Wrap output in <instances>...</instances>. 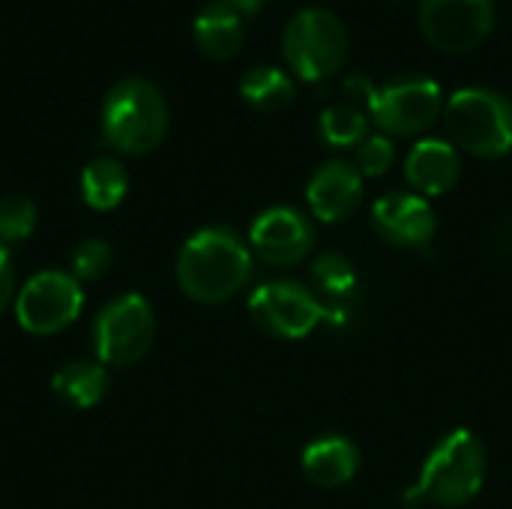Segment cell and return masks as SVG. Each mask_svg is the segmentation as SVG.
<instances>
[{"instance_id": "1", "label": "cell", "mask_w": 512, "mask_h": 509, "mask_svg": "<svg viewBox=\"0 0 512 509\" xmlns=\"http://www.w3.org/2000/svg\"><path fill=\"white\" fill-rule=\"evenodd\" d=\"M252 276L249 246L231 228H204L192 234L177 255V282L198 303L231 300Z\"/></svg>"}, {"instance_id": "2", "label": "cell", "mask_w": 512, "mask_h": 509, "mask_svg": "<svg viewBox=\"0 0 512 509\" xmlns=\"http://www.w3.org/2000/svg\"><path fill=\"white\" fill-rule=\"evenodd\" d=\"M486 480V450L474 432L456 429L435 444L417 483L405 492V504H468Z\"/></svg>"}, {"instance_id": "3", "label": "cell", "mask_w": 512, "mask_h": 509, "mask_svg": "<svg viewBox=\"0 0 512 509\" xmlns=\"http://www.w3.org/2000/svg\"><path fill=\"white\" fill-rule=\"evenodd\" d=\"M168 132V102L147 78L117 81L102 102V135L120 153H150Z\"/></svg>"}, {"instance_id": "4", "label": "cell", "mask_w": 512, "mask_h": 509, "mask_svg": "<svg viewBox=\"0 0 512 509\" xmlns=\"http://www.w3.org/2000/svg\"><path fill=\"white\" fill-rule=\"evenodd\" d=\"M447 135L468 153L498 159L512 150V102L489 87L456 90L444 105Z\"/></svg>"}, {"instance_id": "5", "label": "cell", "mask_w": 512, "mask_h": 509, "mask_svg": "<svg viewBox=\"0 0 512 509\" xmlns=\"http://www.w3.org/2000/svg\"><path fill=\"white\" fill-rule=\"evenodd\" d=\"M282 54L303 81H324L348 57V30L330 9H300L282 33Z\"/></svg>"}, {"instance_id": "6", "label": "cell", "mask_w": 512, "mask_h": 509, "mask_svg": "<svg viewBox=\"0 0 512 509\" xmlns=\"http://www.w3.org/2000/svg\"><path fill=\"white\" fill-rule=\"evenodd\" d=\"M156 336V318L141 294H123L111 300L93 324V348L102 366L138 363Z\"/></svg>"}, {"instance_id": "7", "label": "cell", "mask_w": 512, "mask_h": 509, "mask_svg": "<svg viewBox=\"0 0 512 509\" xmlns=\"http://www.w3.org/2000/svg\"><path fill=\"white\" fill-rule=\"evenodd\" d=\"M84 306V291L72 273L45 270L24 282L15 297V318L33 336H51L69 327Z\"/></svg>"}, {"instance_id": "8", "label": "cell", "mask_w": 512, "mask_h": 509, "mask_svg": "<svg viewBox=\"0 0 512 509\" xmlns=\"http://www.w3.org/2000/svg\"><path fill=\"white\" fill-rule=\"evenodd\" d=\"M441 84L435 78H399L375 90L369 114L387 135H420L441 114Z\"/></svg>"}, {"instance_id": "9", "label": "cell", "mask_w": 512, "mask_h": 509, "mask_svg": "<svg viewBox=\"0 0 512 509\" xmlns=\"http://www.w3.org/2000/svg\"><path fill=\"white\" fill-rule=\"evenodd\" d=\"M249 312L264 333L279 339H303L327 321L324 303L309 288L285 279L255 288L249 297Z\"/></svg>"}, {"instance_id": "10", "label": "cell", "mask_w": 512, "mask_h": 509, "mask_svg": "<svg viewBox=\"0 0 512 509\" xmlns=\"http://www.w3.org/2000/svg\"><path fill=\"white\" fill-rule=\"evenodd\" d=\"M492 27L495 0H420V30L447 54H465L477 48Z\"/></svg>"}, {"instance_id": "11", "label": "cell", "mask_w": 512, "mask_h": 509, "mask_svg": "<svg viewBox=\"0 0 512 509\" xmlns=\"http://www.w3.org/2000/svg\"><path fill=\"white\" fill-rule=\"evenodd\" d=\"M312 225L306 222L303 213L291 210V207H270L264 210L249 231V243L252 249L276 267H288L297 264L309 255L312 249Z\"/></svg>"}, {"instance_id": "12", "label": "cell", "mask_w": 512, "mask_h": 509, "mask_svg": "<svg viewBox=\"0 0 512 509\" xmlns=\"http://www.w3.org/2000/svg\"><path fill=\"white\" fill-rule=\"evenodd\" d=\"M375 231L402 249H420L435 237V213L426 198L408 192H390L372 207Z\"/></svg>"}, {"instance_id": "13", "label": "cell", "mask_w": 512, "mask_h": 509, "mask_svg": "<svg viewBox=\"0 0 512 509\" xmlns=\"http://www.w3.org/2000/svg\"><path fill=\"white\" fill-rule=\"evenodd\" d=\"M360 198H363V174L345 159L324 162L306 186L309 210L321 222H339L351 216Z\"/></svg>"}, {"instance_id": "14", "label": "cell", "mask_w": 512, "mask_h": 509, "mask_svg": "<svg viewBox=\"0 0 512 509\" xmlns=\"http://www.w3.org/2000/svg\"><path fill=\"white\" fill-rule=\"evenodd\" d=\"M462 171L459 150L441 138H423L411 147L405 162L408 183L423 195H444L456 186Z\"/></svg>"}, {"instance_id": "15", "label": "cell", "mask_w": 512, "mask_h": 509, "mask_svg": "<svg viewBox=\"0 0 512 509\" xmlns=\"http://www.w3.org/2000/svg\"><path fill=\"white\" fill-rule=\"evenodd\" d=\"M360 468V453L348 438L339 435H327L312 441L303 450V471L312 483L324 486V489H336L354 480Z\"/></svg>"}, {"instance_id": "16", "label": "cell", "mask_w": 512, "mask_h": 509, "mask_svg": "<svg viewBox=\"0 0 512 509\" xmlns=\"http://www.w3.org/2000/svg\"><path fill=\"white\" fill-rule=\"evenodd\" d=\"M195 42L210 60H231L243 48V15L213 0L195 15Z\"/></svg>"}, {"instance_id": "17", "label": "cell", "mask_w": 512, "mask_h": 509, "mask_svg": "<svg viewBox=\"0 0 512 509\" xmlns=\"http://www.w3.org/2000/svg\"><path fill=\"white\" fill-rule=\"evenodd\" d=\"M108 369L102 363H93V360H75V363H66L63 369L54 372L51 378V390L54 396L69 405V408H93L105 399L108 393Z\"/></svg>"}, {"instance_id": "18", "label": "cell", "mask_w": 512, "mask_h": 509, "mask_svg": "<svg viewBox=\"0 0 512 509\" xmlns=\"http://www.w3.org/2000/svg\"><path fill=\"white\" fill-rule=\"evenodd\" d=\"M312 282L321 291L318 300L324 303L327 318L342 324L345 315H348V303L357 294V273H354L351 261L345 255H336V252L321 255L312 264Z\"/></svg>"}, {"instance_id": "19", "label": "cell", "mask_w": 512, "mask_h": 509, "mask_svg": "<svg viewBox=\"0 0 512 509\" xmlns=\"http://www.w3.org/2000/svg\"><path fill=\"white\" fill-rule=\"evenodd\" d=\"M126 192H129V174L123 162L111 156H99L81 171V195L84 204L93 210H114L126 198Z\"/></svg>"}, {"instance_id": "20", "label": "cell", "mask_w": 512, "mask_h": 509, "mask_svg": "<svg viewBox=\"0 0 512 509\" xmlns=\"http://www.w3.org/2000/svg\"><path fill=\"white\" fill-rule=\"evenodd\" d=\"M294 93H297V87H294L291 75L276 66H255L240 81V96L258 111H279V108L291 105Z\"/></svg>"}, {"instance_id": "21", "label": "cell", "mask_w": 512, "mask_h": 509, "mask_svg": "<svg viewBox=\"0 0 512 509\" xmlns=\"http://www.w3.org/2000/svg\"><path fill=\"white\" fill-rule=\"evenodd\" d=\"M318 126L330 147H357L369 132V117L357 105H330L321 111Z\"/></svg>"}, {"instance_id": "22", "label": "cell", "mask_w": 512, "mask_h": 509, "mask_svg": "<svg viewBox=\"0 0 512 509\" xmlns=\"http://www.w3.org/2000/svg\"><path fill=\"white\" fill-rule=\"evenodd\" d=\"M36 228V204L21 195V192H9L0 198V240L15 243L30 237Z\"/></svg>"}, {"instance_id": "23", "label": "cell", "mask_w": 512, "mask_h": 509, "mask_svg": "<svg viewBox=\"0 0 512 509\" xmlns=\"http://www.w3.org/2000/svg\"><path fill=\"white\" fill-rule=\"evenodd\" d=\"M111 267V246L105 240H84L72 249V276L81 282L102 279Z\"/></svg>"}, {"instance_id": "24", "label": "cell", "mask_w": 512, "mask_h": 509, "mask_svg": "<svg viewBox=\"0 0 512 509\" xmlns=\"http://www.w3.org/2000/svg\"><path fill=\"white\" fill-rule=\"evenodd\" d=\"M396 150L387 135H366L357 144V171L363 177H381L393 168Z\"/></svg>"}, {"instance_id": "25", "label": "cell", "mask_w": 512, "mask_h": 509, "mask_svg": "<svg viewBox=\"0 0 512 509\" xmlns=\"http://www.w3.org/2000/svg\"><path fill=\"white\" fill-rule=\"evenodd\" d=\"M15 291V273H12V258L6 252V246L0 243V312L6 309V303L12 300Z\"/></svg>"}, {"instance_id": "26", "label": "cell", "mask_w": 512, "mask_h": 509, "mask_svg": "<svg viewBox=\"0 0 512 509\" xmlns=\"http://www.w3.org/2000/svg\"><path fill=\"white\" fill-rule=\"evenodd\" d=\"M342 90H345L348 96H354V99H363L366 105H369V99L375 96V84H372L366 75H348V78L342 81Z\"/></svg>"}, {"instance_id": "27", "label": "cell", "mask_w": 512, "mask_h": 509, "mask_svg": "<svg viewBox=\"0 0 512 509\" xmlns=\"http://www.w3.org/2000/svg\"><path fill=\"white\" fill-rule=\"evenodd\" d=\"M219 3L231 6V9L240 12V15H255V12L264 6V0H219Z\"/></svg>"}]
</instances>
